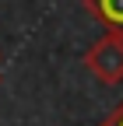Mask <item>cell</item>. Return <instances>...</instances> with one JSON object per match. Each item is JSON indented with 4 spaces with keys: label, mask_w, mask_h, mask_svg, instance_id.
Wrapping results in <instances>:
<instances>
[{
    "label": "cell",
    "mask_w": 123,
    "mask_h": 126,
    "mask_svg": "<svg viewBox=\"0 0 123 126\" xmlns=\"http://www.w3.org/2000/svg\"><path fill=\"white\" fill-rule=\"evenodd\" d=\"M84 70L102 84H120L123 81V35L120 32H105L95 39L84 53Z\"/></svg>",
    "instance_id": "6da1fadb"
},
{
    "label": "cell",
    "mask_w": 123,
    "mask_h": 126,
    "mask_svg": "<svg viewBox=\"0 0 123 126\" xmlns=\"http://www.w3.org/2000/svg\"><path fill=\"white\" fill-rule=\"evenodd\" d=\"M84 4L109 32H120L123 35V0H84Z\"/></svg>",
    "instance_id": "7a4b0ae2"
},
{
    "label": "cell",
    "mask_w": 123,
    "mask_h": 126,
    "mask_svg": "<svg viewBox=\"0 0 123 126\" xmlns=\"http://www.w3.org/2000/svg\"><path fill=\"white\" fill-rule=\"evenodd\" d=\"M99 126H123V102H120V105H116V109H113V112L105 116Z\"/></svg>",
    "instance_id": "3957f363"
}]
</instances>
